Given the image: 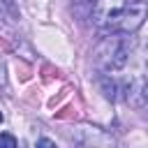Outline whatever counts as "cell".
Segmentation results:
<instances>
[{
    "mask_svg": "<svg viewBox=\"0 0 148 148\" xmlns=\"http://www.w3.org/2000/svg\"><path fill=\"white\" fill-rule=\"evenodd\" d=\"M136 46V39L125 32H109L97 46H95V67L99 72H118L127 65L132 51Z\"/></svg>",
    "mask_w": 148,
    "mask_h": 148,
    "instance_id": "1",
    "label": "cell"
},
{
    "mask_svg": "<svg viewBox=\"0 0 148 148\" xmlns=\"http://www.w3.org/2000/svg\"><path fill=\"white\" fill-rule=\"evenodd\" d=\"M127 2L130 0H95V5H92V23L104 32H113Z\"/></svg>",
    "mask_w": 148,
    "mask_h": 148,
    "instance_id": "2",
    "label": "cell"
},
{
    "mask_svg": "<svg viewBox=\"0 0 148 148\" xmlns=\"http://www.w3.org/2000/svg\"><path fill=\"white\" fill-rule=\"evenodd\" d=\"M148 18V0H130L116 23L113 32H125V35H134Z\"/></svg>",
    "mask_w": 148,
    "mask_h": 148,
    "instance_id": "3",
    "label": "cell"
},
{
    "mask_svg": "<svg viewBox=\"0 0 148 148\" xmlns=\"http://www.w3.org/2000/svg\"><path fill=\"white\" fill-rule=\"evenodd\" d=\"M125 99H127L132 106H146V104H148V79H143V81H139V83H130Z\"/></svg>",
    "mask_w": 148,
    "mask_h": 148,
    "instance_id": "4",
    "label": "cell"
},
{
    "mask_svg": "<svg viewBox=\"0 0 148 148\" xmlns=\"http://www.w3.org/2000/svg\"><path fill=\"white\" fill-rule=\"evenodd\" d=\"M97 83H99V88H102V92H104V97L106 99H116V92H118V86H116V81L104 72L99 79H97Z\"/></svg>",
    "mask_w": 148,
    "mask_h": 148,
    "instance_id": "5",
    "label": "cell"
},
{
    "mask_svg": "<svg viewBox=\"0 0 148 148\" xmlns=\"http://www.w3.org/2000/svg\"><path fill=\"white\" fill-rule=\"evenodd\" d=\"M0 5L7 9V14L9 16H14V18H18L21 14H18V7H16V0H0Z\"/></svg>",
    "mask_w": 148,
    "mask_h": 148,
    "instance_id": "6",
    "label": "cell"
},
{
    "mask_svg": "<svg viewBox=\"0 0 148 148\" xmlns=\"http://www.w3.org/2000/svg\"><path fill=\"white\" fill-rule=\"evenodd\" d=\"M16 136H12V134H7V132H2L0 134V146H7V148H16Z\"/></svg>",
    "mask_w": 148,
    "mask_h": 148,
    "instance_id": "7",
    "label": "cell"
},
{
    "mask_svg": "<svg viewBox=\"0 0 148 148\" xmlns=\"http://www.w3.org/2000/svg\"><path fill=\"white\" fill-rule=\"evenodd\" d=\"M37 146H56V143H53L51 139H39V141H37Z\"/></svg>",
    "mask_w": 148,
    "mask_h": 148,
    "instance_id": "8",
    "label": "cell"
},
{
    "mask_svg": "<svg viewBox=\"0 0 148 148\" xmlns=\"http://www.w3.org/2000/svg\"><path fill=\"white\" fill-rule=\"evenodd\" d=\"M2 120H5V116H2V111H0V123H2Z\"/></svg>",
    "mask_w": 148,
    "mask_h": 148,
    "instance_id": "9",
    "label": "cell"
},
{
    "mask_svg": "<svg viewBox=\"0 0 148 148\" xmlns=\"http://www.w3.org/2000/svg\"><path fill=\"white\" fill-rule=\"evenodd\" d=\"M0 25H2V18H0Z\"/></svg>",
    "mask_w": 148,
    "mask_h": 148,
    "instance_id": "10",
    "label": "cell"
}]
</instances>
